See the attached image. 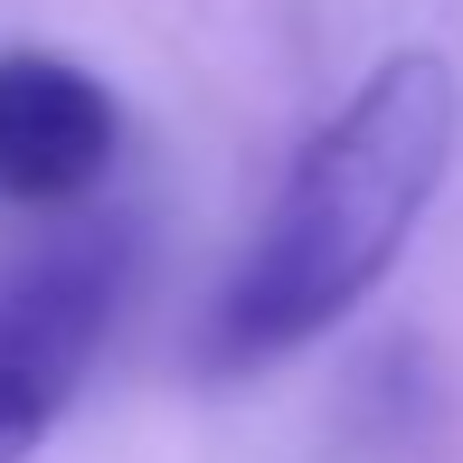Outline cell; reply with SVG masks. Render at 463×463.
<instances>
[{
  "mask_svg": "<svg viewBox=\"0 0 463 463\" xmlns=\"http://www.w3.org/2000/svg\"><path fill=\"white\" fill-rule=\"evenodd\" d=\"M123 152V104L57 48H0V208H76Z\"/></svg>",
  "mask_w": 463,
  "mask_h": 463,
  "instance_id": "3957f363",
  "label": "cell"
},
{
  "mask_svg": "<svg viewBox=\"0 0 463 463\" xmlns=\"http://www.w3.org/2000/svg\"><path fill=\"white\" fill-rule=\"evenodd\" d=\"M454 152H463V76L435 48H388L303 133L256 246L208 303L199 360L265 369L284 350H312L322 331H341L416 246Z\"/></svg>",
  "mask_w": 463,
  "mask_h": 463,
  "instance_id": "6da1fadb",
  "label": "cell"
},
{
  "mask_svg": "<svg viewBox=\"0 0 463 463\" xmlns=\"http://www.w3.org/2000/svg\"><path fill=\"white\" fill-rule=\"evenodd\" d=\"M123 275H133V237L114 218L57 227L0 275V463H29L76 407L104 331H114Z\"/></svg>",
  "mask_w": 463,
  "mask_h": 463,
  "instance_id": "7a4b0ae2",
  "label": "cell"
}]
</instances>
